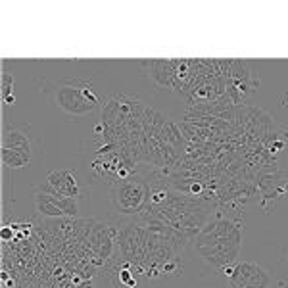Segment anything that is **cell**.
I'll return each instance as SVG.
<instances>
[{
    "label": "cell",
    "mask_w": 288,
    "mask_h": 288,
    "mask_svg": "<svg viewBox=\"0 0 288 288\" xmlns=\"http://www.w3.org/2000/svg\"><path fill=\"white\" fill-rule=\"evenodd\" d=\"M242 231L244 221L240 217H231L217 211L194 237V250L217 271L225 265H235L242 248Z\"/></svg>",
    "instance_id": "obj_1"
},
{
    "label": "cell",
    "mask_w": 288,
    "mask_h": 288,
    "mask_svg": "<svg viewBox=\"0 0 288 288\" xmlns=\"http://www.w3.org/2000/svg\"><path fill=\"white\" fill-rule=\"evenodd\" d=\"M152 187L141 175L131 173L127 179H119L112 185L110 200L115 215L121 217H139L150 206Z\"/></svg>",
    "instance_id": "obj_2"
},
{
    "label": "cell",
    "mask_w": 288,
    "mask_h": 288,
    "mask_svg": "<svg viewBox=\"0 0 288 288\" xmlns=\"http://www.w3.org/2000/svg\"><path fill=\"white\" fill-rule=\"evenodd\" d=\"M54 104L67 117H83L98 108L100 98L87 79H67L56 85Z\"/></svg>",
    "instance_id": "obj_3"
},
{
    "label": "cell",
    "mask_w": 288,
    "mask_h": 288,
    "mask_svg": "<svg viewBox=\"0 0 288 288\" xmlns=\"http://www.w3.org/2000/svg\"><path fill=\"white\" fill-rule=\"evenodd\" d=\"M37 137L33 135V129L29 125H6L2 131V148L16 150L29 161H33L37 156Z\"/></svg>",
    "instance_id": "obj_4"
},
{
    "label": "cell",
    "mask_w": 288,
    "mask_h": 288,
    "mask_svg": "<svg viewBox=\"0 0 288 288\" xmlns=\"http://www.w3.org/2000/svg\"><path fill=\"white\" fill-rule=\"evenodd\" d=\"M231 288H269L271 277L256 261L237 263V271L229 279Z\"/></svg>",
    "instance_id": "obj_5"
},
{
    "label": "cell",
    "mask_w": 288,
    "mask_h": 288,
    "mask_svg": "<svg viewBox=\"0 0 288 288\" xmlns=\"http://www.w3.org/2000/svg\"><path fill=\"white\" fill-rule=\"evenodd\" d=\"M47 183L54 189L56 192L69 196V198H75V200H83L85 198V192L79 183V177L77 171L67 167V169H54L47 175Z\"/></svg>",
    "instance_id": "obj_6"
},
{
    "label": "cell",
    "mask_w": 288,
    "mask_h": 288,
    "mask_svg": "<svg viewBox=\"0 0 288 288\" xmlns=\"http://www.w3.org/2000/svg\"><path fill=\"white\" fill-rule=\"evenodd\" d=\"M89 246L98 257L108 259L113 254V248L117 246V229L112 225L98 223L95 229H91Z\"/></svg>",
    "instance_id": "obj_7"
},
{
    "label": "cell",
    "mask_w": 288,
    "mask_h": 288,
    "mask_svg": "<svg viewBox=\"0 0 288 288\" xmlns=\"http://www.w3.org/2000/svg\"><path fill=\"white\" fill-rule=\"evenodd\" d=\"M35 189H39V191L47 192L52 196V200L56 202V206L64 211L65 217H69V219H73V217H77L81 213V202L79 200H75V198H69V196H64V194H60V192H56L50 185H48L47 181L43 183V185H37Z\"/></svg>",
    "instance_id": "obj_8"
},
{
    "label": "cell",
    "mask_w": 288,
    "mask_h": 288,
    "mask_svg": "<svg viewBox=\"0 0 288 288\" xmlns=\"http://www.w3.org/2000/svg\"><path fill=\"white\" fill-rule=\"evenodd\" d=\"M35 209L41 217H48V219H62L65 217L64 211L56 206V202L52 200V196L47 192L35 189Z\"/></svg>",
    "instance_id": "obj_9"
},
{
    "label": "cell",
    "mask_w": 288,
    "mask_h": 288,
    "mask_svg": "<svg viewBox=\"0 0 288 288\" xmlns=\"http://www.w3.org/2000/svg\"><path fill=\"white\" fill-rule=\"evenodd\" d=\"M2 163L8 167V169H23L27 167L31 161L27 160L25 156H21L16 150H8V148H2Z\"/></svg>",
    "instance_id": "obj_10"
},
{
    "label": "cell",
    "mask_w": 288,
    "mask_h": 288,
    "mask_svg": "<svg viewBox=\"0 0 288 288\" xmlns=\"http://www.w3.org/2000/svg\"><path fill=\"white\" fill-rule=\"evenodd\" d=\"M129 261H125V265H123V269H119L117 273V277H119V283L123 285L125 288H137V277H135V273L129 271Z\"/></svg>",
    "instance_id": "obj_11"
},
{
    "label": "cell",
    "mask_w": 288,
    "mask_h": 288,
    "mask_svg": "<svg viewBox=\"0 0 288 288\" xmlns=\"http://www.w3.org/2000/svg\"><path fill=\"white\" fill-rule=\"evenodd\" d=\"M235 271H237V263H235V265H225V267H221V269H219V273H221V275H225L227 279H231V277L235 275Z\"/></svg>",
    "instance_id": "obj_12"
},
{
    "label": "cell",
    "mask_w": 288,
    "mask_h": 288,
    "mask_svg": "<svg viewBox=\"0 0 288 288\" xmlns=\"http://www.w3.org/2000/svg\"><path fill=\"white\" fill-rule=\"evenodd\" d=\"M0 237H2V240H12L14 239V231H12V227H2Z\"/></svg>",
    "instance_id": "obj_13"
},
{
    "label": "cell",
    "mask_w": 288,
    "mask_h": 288,
    "mask_svg": "<svg viewBox=\"0 0 288 288\" xmlns=\"http://www.w3.org/2000/svg\"><path fill=\"white\" fill-rule=\"evenodd\" d=\"M285 106H288V95H287V98H285Z\"/></svg>",
    "instance_id": "obj_14"
}]
</instances>
